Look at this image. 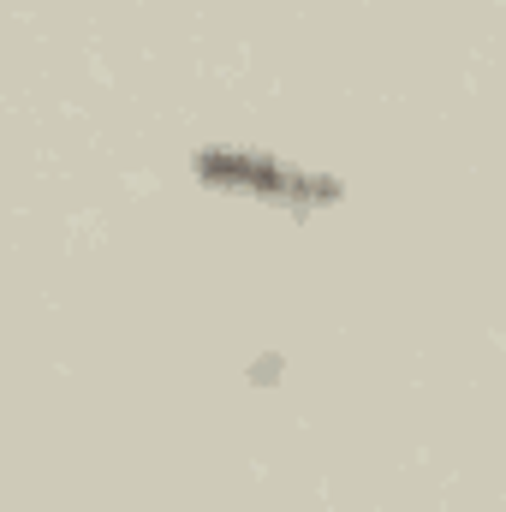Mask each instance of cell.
Returning <instances> with one entry per match:
<instances>
[{"label": "cell", "instance_id": "1", "mask_svg": "<svg viewBox=\"0 0 506 512\" xmlns=\"http://www.w3.org/2000/svg\"><path fill=\"white\" fill-rule=\"evenodd\" d=\"M197 173H203V185L268 197V203H286L298 215L346 191L334 173H298V167H286L274 155H256V149H197Z\"/></svg>", "mask_w": 506, "mask_h": 512}]
</instances>
